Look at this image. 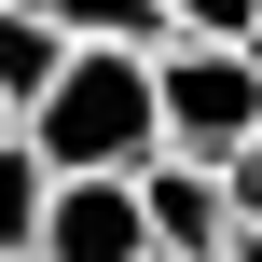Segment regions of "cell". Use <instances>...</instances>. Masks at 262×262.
<instances>
[{"mask_svg":"<svg viewBox=\"0 0 262 262\" xmlns=\"http://www.w3.org/2000/svg\"><path fill=\"white\" fill-rule=\"evenodd\" d=\"M28 152L55 180H138L166 152V97H152V55H111V41H69L55 97L28 111Z\"/></svg>","mask_w":262,"mask_h":262,"instance_id":"1","label":"cell"},{"mask_svg":"<svg viewBox=\"0 0 262 262\" xmlns=\"http://www.w3.org/2000/svg\"><path fill=\"white\" fill-rule=\"evenodd\" d=\"M152 97H166V152L235 180L249 138H262V41H166L152 55Z\"/></svg>","mask_w":262,"mask_h":262,"instance_id":"2","label":"cell"},{"mask_svg":"<svg viewBox=\"0 0 262 262\" xmlns=\"http://www.w3.org/2000/svg\"><path fill=\"white\" fill-rule=\"evenodd\" d=\"M138 221H152V249H166V262H221L249 207H235V180H221V166L152 152V166H138Z\"/></svg>","mask_w":262,"mask_h":262,"instance_id":"3","label":"cell"},{"mask_svg":"<svg viewBox=\"0 0 262 262\" xmlns=\"http://www.w3.org/2000/svg\"><path fill=\"white\" fill-rule=\"evenodd\" d=\"M28 262H152L138 180H55V207H41V249H28Z\"/></svg>","mask_w":262,"mask_h":262,"instance_id":"4","label":"cell"},{"mask_svg":"<svg viewBox=\"0 0 262 262\" xmlns=\"http://www.w3.org/2000/svg\"><path fill=\"white\" fill-rule=\"evenodd\" d=\"M55 41H111V55H166V0H28Z\"/></svg>","mask_w":262,"mask_h":262,"instance_id":"5","label":"cell"},{"mask_svg":"<svg viewBox=\"0 0 262 262\" xmlns=\"http://www.w3.org/2000/svg\"><path fill=\"white\" fill-rule=\"evenodd\" d=\"M55 69H69V41H55V28H41L28 0H0V97H14V124H28L41 97H55Z\"/></svg>","mask_w":262,"mask_h":262,"instance_id":"6","label":"cell"},{"mask_svg":"<svg viewBox=\"0 0 262 262\" xmlns=\"http://www.w3.org/2000/svg\"><path fill=\"white\" fill-rule=\"evenodd\" d=\"M41 207H55V166H41L28 138H0V262L41 249Z\"/></svg>","mask_w":262,"mask_h":262,"instance_id":"7","label":"cell"},{"mask_svg":"<svg viewBox=\"0 0 262 262\" xmlns=\"http://www.w3.org/2000/svg\"><path fill=\"white\" fill-rule=\"evenodd\" d=\"M166 41H262V0H166Z\"/></svg>","mask_w":262,"mask_h":262,"instance_id":"8","label":"cell"},{"mask_svg":"<svg viewBox=\"0 0 262 262\" xmlns=\"http://www.w3.org/2000/svg\"><path fill=\"white\" fill-rule=\"evenodd\" d=\"M235 207H249V221H262V138H249V166H235Z\"/></svg>","mask_w":262,"mask_h":262,"instance_id":"9","label":"cell"},{"mask_svg":"<svg viewBox=\"0 0 262 262\" xmlns=\"http://www.w3.org/2000/svg\"><path fill=\"white\" fill-rule=\"evenodd\" d=\"M221 262H262V221H235V249H221Z\"/></svg>","mask_w":262,"mask_h":262,"instance_id":"10","label":"cell"},{"mask_svg":"<svg viewBox=\"0 0 262 262\" xmlns=\"http://www.w3.org/2000/svg\"><path fill=\"white\" fill-rule=\"evenodd\" d=\"M0 138H28V124H14V97H0Z\"/></svg>","mask_w":262,"mask_h":262,"instance_id":"11","label":"cell"},{"mask_svg":"<svg viewBox=\"0 0 262 262\" xmlns=\"http://www.w3.org/2000/svg\"><path fill=\"white\" fill-rule=\"evenodd\" d=\"M152 262H166V249H152Z\"/></svg>","mask_w":262,"mask_h":262,"instance_id":"12","label":"cell"}]
</instances>
